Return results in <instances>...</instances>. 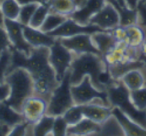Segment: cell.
Segmentation results:
<instances>
[{"instance_id":"6da1fadb","label":"cell","mask_w":146,"mask_h":136,"mask_svg":"<svg viewBox=\"0 0 146 136\" xmlns=\"http://www.w3.org/2000/svg\"><path fill=\"white\" fill-rule=\"evenodd\" d=\"M15 68H24L29 72L34 83V95L44 98L48 102L53 90L59 84L54 69L49 63L48 47L32 48L28 56L11 48L10 64L6 74Z\"/></svg>"},{"instance_id":"7a4b0ae2","label":"cell","mask_w":146,"mask_h":136,"mask_svg":"<svg viewBox=\"0 0 146 136\" xmlns=\"http://www.w3.org/2000/svg\"><path fill=\"white\" fill-rule=\"evenodd\" d=\"M84 76H89L91 83L98 90L106 91V88L115 80L111 77L101 55L85 53L74 55L70 66L71 85L80 83Z\"/></svg>"},{"instance_id":"3957f363","label":"cell","mask_w":146,"mask_h":136,"mask_svg":"<svg viewBox=\"0 0 146 136\" xmlns=\"http://www.w3.org/2000/svg\"><path fill=\"white\" fill-rule=\"evenodd\" d=\"M5 82L10 87V94L4 102L16 111L21 112L25 100L34 95L32 77L24 68H15L6 74Z\"/></svg>"},{"instance_id":"277c9868","label":"cell","mask_w":146,"mask_h":136,"mask_svg":"<svg viewBox=\"0 0 146 136\" xmlns=\"http://www.w3.org/2000/svg\"><path fill=\"white\" fill-rule=\"evenodd\" d=\"M111 107H117L132 121L146 129V109L139 110L130 99V91L121 80H115L106 88Z\"/></svg>"},{"instance_id":"5b68a950","label":"cell","mask_w":146,"mask_h":136,"mask_svg":"<svg viewBox=\"0 0 146 136\" xmlns=\"http://www.w3.org/2000/svg\"><path fill=\"white\" fill-rule=\"evenodd\" d=\"M71 93L70 69L65 74L64 78L59 82L58 86L53 90L47 106L46 115L52 117L62 116L70 107L74 105Z\"/></svg>"},{"instance_id":"8992f818","label":"cell","mask_w":146,"mask_h":136,"mask_svg":"<svg viewBox=\"0 0 146 136\" xmlns=\"http://www.w3.org/2000/svg\"><path fill=\"white\" fill-rule=\"evenodd\" d=\"M71 93L74 103L78 105L99 101L104 106L111 107L108 100L107 92L96 89L91 83L89 76H84L80 83L71 85Z\"/></svg>"},{"instance_id":"52a82bcc","label":"cell","mask_w":146,"mask_h":136,"mask_svg":"<svg viewBox=\"0 0 146 136\" xmlns=\"http://www.w3.org/2000/svg\"><path fill=\"white\" fill-rule=\"evenodd\" d=\"M74 54L56 38L52 46L49 47V63L55 71L58 82L64 78L65 74L70 69Z\"/></svg>"},{"instance_id":"ba28073f","label":"cell","mask_w":146,"mask_h":136,"mask_svg":"<svg viewBox=\"0 0 146 136\" xmlns=\"http://www.w3.org/2000/svg\"><path fill=\"white\" fill-rule=\"evenodd\" d=\"M103 31L98 26L93 24H80L77 21L68 17L60 26L49 34L54 38H66L78 34H93L95 32Z\"/></svg>"},{"instance_id":"9c48e42d","label":"cell","mask_w":146,"mask_h":136,"mask_svg":"<svg viewBox=\"0 0 146 136\" xmlns=\"http://www.w3.org/2000/svg\"><path fill=\"white\" fill-rule=\"evenodd\" d=\"M4 28L8 35L9 41L13 49L24 53L26 56L30 55L32 47L28 44L23 33V25L18 20L4 19Z\"/></svg>"},{"instance_id":"30bf717a","label":"cell","mask_w":146,"mask_h":136,"mask_svg":"<svg viewBox=\"0 0 146 136\" xmlns=\"http://www.w3.org/2000/svg\"><path fill=\"white\" fill-rule=\"evenodd\" d=\"M48 102L42 97L32 95L24 101L21 109V113L24 116L27 123L36 124L40 121L41 118L46 115Z\"/></svg>"},{"instance_id":"8fae6325","label":"cell","mask_w":146,"mask_h":136,"mask_svg":"<svg viewBox=\"0 0 146 136\" xmlns=\"http://www.w3.org/2000/svg\"><path fill=\"white\" fill-rule=\"evenodd\" d=\"M89 23L96 25L104 31H111L120 25L119 13L113 5L106 1L105 5L92 16Z\"/></svg>"},{"instance_id":"7c38bea8","label":"cell","mask_w":146,"mask_h":136,"mask_svg":"<svg viewBox=\"0 0 146 136\" xmlns=\"http://www.w3.org/2000/svg\"><path fill=\"white\" fill-rule=\"evenodd\" d=\"M61 41L66 48H68L74 55L92 53V54L101 55L93 44L91 34H78L66 38H57Z\"/></svg>"},{"instance_id":"4fadbf2b","label":"cell","mask_w":146,"mask_h":136,"mask_svg":"<svg viewBox=\"0 0 146 136\" xmlns=\"http://www.w3.org/2000/svg\"><path fill=\"white\" fill-rule=\"evenodd\" d=\"M106 0H86L82 6L78 7L69 17L80 24H89L90 19L105 5Z\"/></svg>"},{"instance_id":"5bb4252c","label":"cell","mask_w":146,"mask_h":136,"mask_svg":"<svg viewBox=\"0 0 146 136\" xmlns=\"http://www.w3.org/2000/svg\"><path fill=\"white\" fill-rule=\"evenodd\" d=\"M23 33L24 37L28 44L32 48L36 47H50L55 42L56 38L51 36L49 33L43 32L41 29H36L30 26L23 27Z\"/></svg>"},{"instance_id":"9a60e30c","label":"cell","mask_w":146,"mask_h":136,"mask_svg":"<svg viewBox=\"0 0 146 136\" xmlns=\"http://www.w3.org/2000/svg\"><path fill=\"white\" fill-rule=\"evenodd\" d=\"M82 113L84 118H88L97 123H103L110 116H112V107L104 106L102 104H98L96 102L82 104Z\"/></svg>"},{"instance_id":"2e32d148","label":"cell","mask_w":146,"mask_h":136,"mask_svg":"<svg viewBox=\"0 0 146 136\" xmlns=\"http://www.w3.org/2000/svg\"><path fill=\"white\" fill-rule=\"evenodd\" d=\"M112 115L119 121L125 132V136H146V129L132 121L119 108L112 107Z\"/></svg>"},{"instance_id":"e0dca14e","label":"cell","mask_w":146,"mask_h":136,"mask_svg":"<svg viewBox=\"0 0 146 136\" xmlns=\"http://www.w3.org/2000/svg\"><path fill=\"white\" fill-rule=\"evenodd\" d=\"M100 129V123L88 118H83L78 123L68 125L66 128V136H89Z\"/></svg>"},{"instance_id":"ac0fdd59","label":"cell","mask_w":146,"mask_h":136,"mask_svg":"<svg viewBox=\"0 0 146 136\" xmlns=\"http://www.w3.org/2000/svg\"><path fill=\"white\" fill-rule=\"evenodd\" d=\"M26 122L21 112L16 111L4 101L0 102V123L12 128L17 124Z\"/></svg>"},{"instance_id":"d6986e66","label":"cell","mask_w":146,"mask_h":136,"mask_svg":"<svg viewBox=\"0 0 146 136\" xmlns=\"http://www.w3.org/2000/svg\"><path fill=\"white\" fill-rule=\"evenodd\" d=\"M91 39L93 41L94 46L97 48V50L100 52L101 56L105 54L106 52L112 49L115 44L116 40L114 39L113 35H112L111 31H99V32H95L91 35Z\"/></svg>"},{"instance_id":"ffe728a7","label":"cell","mask_w":146,"mask_h":136,"mask_svg":"<svg viewBox=\"0 0 146 136\" xmlns=\"http://www.w3.org/2000/svg\"><path fill=\"white\" fill-rule=\"evenodd\" d=\"M89 136H125L123 128L113 115L100 124V129Z\"/></svg>"},{"instance_id":"44dd1931","label":"cell","mask_w":146,"mask_h":136,"mask_svg":"<svg viewBox=\"0 0 146 136\" xmlns=\"http://www.w3.org/2000/svg\"><path fill=\"white\" fill-rule=\"evenodd\" d=\"M126 33H127V37H126V44L130 47H134V48H140L141 44L144 41V29L141 25L138 23L136 24H131L125 26Z\"/></svg>"},{"instance_id":"7402d4cb","label":"cell","mask_w":146,"mask_h":136,"mask_svg":"<svg viewBox=\"0 0 146 136\" xmlns=\"http://www.w3.org/2000/svg\"><path fill=\"white\" fill-rule=\"evenodd\" d=\"M50 11L69 17L77 9L74 0H47Z\"/></svg>"},{"instance_id":"603a6c76","label":"cell","mask_w":146,"mask_h":136,"mask_svg":"<svg viewBox=\"0 0 146 136\" xmlns=\"http://www.w3.org/2000/svg\"><path fill=\"white\" fill-rule=\"evenodd\" d=\"M55 117L45 115L41 118L40 121L33 125V133L34 136H49L53 132Z\"/></svg>"},{"instance_id":"cb8c5ba5","label":"cell","mask_w":146,"mask_h":136,"mask_svg":"<svg viewBox=\"0 0 146 136\" xmlns=\"http://www.w3.org/2000/svg\"><path fill=\"white\" fill-rule=\"evenodd\" d=\"M20 8L21 5L17 2V0H3L2 2H0V9L4 19L17 20Z\"/></svg>"},{"instance_id":"d4e9b609","label":"cell","mask_w":146,"mask_h":136,"mask_svg":"<svg viewBox=\"0 0 146 136\" xmlns=\"http://www.w3.org/2000/svg\"><path fill=\"white\" fill-rule=\"evenodd\" d=\"M67 18H68V17L65 16V15L50 11L49 14L47 15L45 21L43 22L42 26L40 27V29L43 32L50 33V32H52V31H54L55 29L58 28Z\"/></svg>"},{"instance_id":"484cf974","label":"cell","mask_w":146,"mask_h":136,"mask_svg":"<svg viewBox=\"0 0 146 136\" xmlns=\"http://www.w3.org/2000/svg\"><path fill=\"white\" fill-rule=\"evenodd\" d=\"M49 12H50V8H49L47 3H39L37 8L35 9L34 13H33L32 17H31V20L29 22L28 26L40 29V27L42 26L43 22L45 21Z\"/></svg>"},{"instance_id":"4316f807","label":"cell","mask_w":146,"mask_h":136,"mask_svg":"<svg viewBox=\"0 0 146 136\" xmlns=\"http://www.w3.org/2000/svg\"><path fill=\"white\" fill-rule=\"evenodd\" d=\"M63 119L65 120L67 126L73 125V124L78 123L84 118L83 113H82L81 105L78 104H74L72 107H70L64 114L62 115Z\"/></svg>"},{"instance_id":"83f0119b","label":"cell","mask_w":146,"mask_h":136,"mask_svg":"<svg viewBox=\"0 0 146 136\" xmlns=\"http://www.w3.org/2000/svg\"><path fill=\"white\" fill-rule=\"evenodd\" d=\"M130 99L137 109H146V85L137 90L130 91Z\"/></svg>"},{"instance_id":"f1b7e54d","label":"cell","mask_w":146,"mask_h":136,"mask_svg":"<svg viewBox=\"0 0 146 136\" xmlns=\"http://www.w3.org/2000/svg\"><path fill=\"white\" fill-rule=\"evenodd\" d=\"M39 3H29V4L21 5L20 12H19V16L17 20L23 25V26H27L29 25V22L31 20L33 13H34L35 9L37 8Z\"/></svg>"},{"instance_id":"f546056e","label":"cell","mask_w":146,"mask_h":136,"mask_svg":"<svg viewBox=\"0 0 146 136\" xmlns=\"http://www.w3.org/2000/svg\"><path fill=\"white\" fill-rule=\"evenodd\" d=\"M11 58V49L5 51L1 56H0V83L5 82V76H6L7 68L10 64Z\"/></svg>"},{"instance_id":"4dcf8cb0","label":"cell","mask_w":146,"mask_h":136,"mask_svg":"<svg viewBox=\"0 0 146 136\" xmlns=\"http://www.w3.org/2000/svg\"><path fill=\"white\" fill-rule=\"evenodd\" d=\"M67 124L62 116L55 117L54 127H53V136H66Z\"/></svg>"},{"instance_id":"1f68e13d","label":"cell","mask_w":146,"mask_h":136,"mask_svg":"<svg viewBox=\"0 0 146 136\" xmlns=\"http://www.w3.org/2000/svg\"><path fill=\"white\" fill-rule=\"evenodd\" d=\"M12 48L11 43L9 41L8 35L5 30L4 26H0V56L5 52Z\"/></svg>"},{"instance_id":"d6a6232c","label":"cell","mask_w":146,"mask_h":136,"mask_svg":"<svg viewBox=\"0 0 146 136\" xmlns=\"http://www.w3.org/2000/svg\"><path fill=\"white\" fill-rule=\"evenodd\" d=\"M111 33L113 35L114 39L116 40V42H125L126 37H127V33H126V28L125 26L119 25L116 28L112 29Z\"/></svg>"},{"instance_id":"836d02e7","label":"cell","mask_w":146,"mask_h":136,"mask_svg":"<svg viewBox=\"0 0 146 136\" xmlns=\"http://www.w3.org/2000/svg\"><path fill=\"white\" fill-rule=\"evenodd\" d=\"M27 125H28L27 122H22L20 124H17L14 127L11 128L7 136H25Z\"/></svg>"},{"instance_id":"e575fe53","label":"cell","mask_w":146,"mask_h":136,"mask_svg":"<svg viewBox=\"0 0 146 136\" xmlns=\"http://www.w3.org/2000/svg\"><path fill=\"white\" fill-rule=\"evenodd\" d=\"M138 11V24L146 27V5L144 2H139L137 6Z\"/></svg>"},{"instance_id":"d590c367","label":"cell","mask_w":146,"mask_h":136,"mask_svg":"<svg viewBox=\"0 0 146 136\" xmlns=\"http://www.w3.org/2000/svg\"><path fill=\"white\" fill-rule=\"evenodd\" d=\"M10 94V87L9 85L4 82V83H0V102H3L9 97Z\"/></svg>"},{"instance_id":"8d00e7d4","label":"cell","mask_w":146,"mask_h":136,"mask_svg":"<svg viewBox=\"0 0 146 136\" xmlns=\"http://www.w3.org/2000/svg\"><path fill=\"white\" fill-rule=\"evenodd\" d=\"M125 1V5L130 9H137L139 0H124Z\"/></svg>"},{"instance_id":"74e56055","label":"cell","mask_w":146,"mask_h":136,"mask_svg":"<svg viewBox=\"0 0 146 136\" xmlns=\"http://www.w3.org/2000/svg\"><path fill=\"white\" fill-rule=\"evenodd\" d=\"M20 5L29 4V3H47V0H17Z\"/></svg>"},{"instance_id":"f35d334b","label":"cell","mask_w":146,"mask_h":136,"mask_svg":"<svg viewBox=\"0 0 146 136\" xmlns=\"http://www.w3.org/2000/svg\"><path fill=\"white\" fill-rule=\"evenodd\" d=\"M143 29H144V34H145V37H144L143 43H142L141 46H140V53H141V55H143V56H146V27H143Z\"/></svg>"},{"instance_id":"ab89813d","label":"cell","mask_w":146,"mask_h":136,"mask_svg":"<svg viewBox=\"0 0 146 136\" xmlns=\"http://www.w3.org/2000/svg\"><path fill=\"white\" fill-rule=\"evenodd\" d=\"M10 129H11L10 127L0 123V136H7L8 132L10 131Z\"/></svg>"},{"instance_id":"60d3db41","label":"cell","mask_w":146,"mask_h":136,"mask_svg":"<svg viewBox=\"0 0 146 136\" xmlns=\"http://www.w3.org/2000/svg\"><path fill=\"white\" fill-rule=\"evenodd\" d=\"M74 1H75L76 5H77V8H78V7H80V6H82V5L86 2V0H74Z\"/></svg>"},{"instance_id":"b9f144b4","label":"cell","mask_w":146,"mask_h":136,"mask_svg":"<svg viewBox=\"0 0 146 136\" xmlns=\"http://www.w3.org/2000/svg\"><path fill=\"white\" fill-rule=\"evenodd\" d=\"M3 25H4V16H3L1 9H0V26H3Z\"/></svg>"},{"instance_id":"7bdbcfd3","label":"cell","mask_w":146,"mask_h":136,"mask_svg":"<svg viewBox=\"0 0 146 136\" xmlns=\"http://www.w3.org/2000/svg\"><path fill=\"white\" fill-rule=\"evenodd\" d=\"M139 60H141L142 62H143L144 64L146 65V56H143V55H141V53H140V56H139Z\"/></svg>"},{"instance_id":"ee69618b","label":"cell","mask_w":146,"mask_h":136,"mask_svg":"<svg viewBox=\"0 0 146 136\" xmlns=\"http://www.w3.org/2000/svg\"><path fill=\"white\" fill-rule=\"evenodd\" d=\"M115 1L119 3L121 6H126V5H125V1H124V0H115Z\"/></svg>"},{"instance_id":"f6af8a7d","label":"cell","mask_w":146,"mask_h":136,"mask_svg":"<svg viewBox=\"0 0 146 136\" xmlns=\"http://www.w3.org/2000/svg\"><path fill=\"white\" fill-rule=\"evenodd\" d=\"M2 1H3V0H0V2H2Z\"/></svg>"}]
</instances>
